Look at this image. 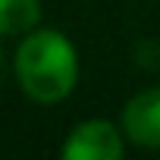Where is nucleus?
<instances>
[{
    "label": "nucleus",
    "instance_id": "2",
    "mask_svg": "<svg viewBox=\"0 0 160 160\" xmlns=\"http://www.w3.org/2000/svg\"><path fill=\"white\" fill-rule=\"evenodd\" d=\"M126 132L119 126V119H101V116H91V119H82L75 122L63 144H60V157L63 160H119L126 154Z\"/></svg>",
    "mask_w": 160,
    "mask_h": 160
},
{
    "label": "nucleus",
    "instance_id": "4",
    "mask_svg": "<svg viewBox=\"0 0 160 160\" xmlns=\"http://www.w3.org/2000/svg\"><path fill=\"white\" fill-rule=\"evenodd\" d=\"M41 25V0H0L3 38H22Z\"/></svg>",
    "mask_w": 160,
    "mask_h": 160
},
{
    "label": "nucleus",
    "instance_id": "3",
    "mask_svg": "<svg viewBox=\"0 0 160 160\" xmlns=\"http://www.w3.org/2000/svg\"><path fill=\"white\" fill-rule=\"evenodd\" d=\"M119 126L129 144L160 151V85L135 91L119 110Z\"/></svg>",
    "mask_w": 160,
    "mask_h": 160
},
{
    "label": "nucleus",
    "instance_id": "1",
    "mask_svg": "<svg viewBox=\"0 0 160 160\" xmlns=\"http://www.w3.org/2000/svg\"><path fill=\"white\" fill-rule=\"evenodd\" d=\"M82 63L75 41L50 25H38L35 32L16 38L13 50V78L16 88L41 107L63 104L75 88Z\"/></svg>",
    "mask_w": 160,
    "mask_h": 160
}]
</instances>
